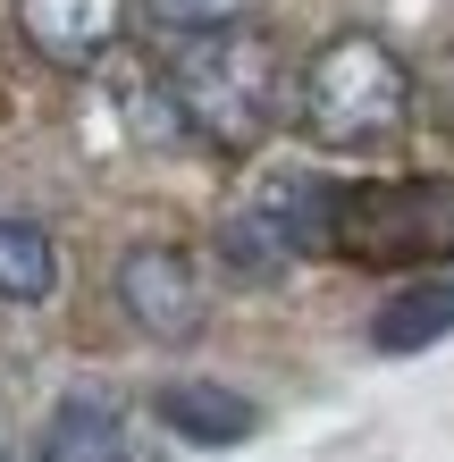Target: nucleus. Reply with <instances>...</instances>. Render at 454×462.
I'll return each mask as SVG.
<instances>
[{
  "instance_id": "nucleus-8",
  "label": "nucleus",
  "mask_w": 454,
  "mask_h": 462,
  "mask_svg": "<svg viewBox=\"0 0 454 462\" xmlns=\"http://www.w3.org/2000/svg\"><path fill=\"white\" fill-rule=\"evenodd\" d=\"M438 337H454V278L387 294L379 319H370V345H379V353H421V345H438Z\"/></svg>"
},
{
  "instance_id": "nucleus-11",
  "label": "nucleus",
  "mask_w": 454,
  "mask_h": 462,
  "mask_svg": "<svg viewBox=\"0 0 454 462\" xmlns=\"http://www.w3.org/2000/svg\"><path fill=\"white\" fill-rule=\"evenodd\" d=\"M144 9L169 25V34H227V25H245L261 0H144Z\"/></svg>"
},
{
  "instance_id": "nucleus-3",
  "label": "nucleus",
  "mask_w": 454,
  "mask_h": 462,
  "mask_svg": "<svg viewBox=\"0 0 454 462\" xmlns=\"http://www.w3.org/2000/svg\"><path fill=\"white\" fill-rule=\"evenodd\" d=\"M329 253L362 261V269H430V261H454V177L337 185Z\"/></svg>"
},
{
  "instance_id": "nucleus-2",
  "label": "nucleus",
  "mask_w": 454,
  "mask_h": 462,
  "mask_svg": "<svg viewBox=\"0 0 454 462\" xmlns=\"http://www.w3.org/2000/svg\"><path fill=\"white\" fill-rule=\"evenodd\" d=\"M295 110H303V134H311V143L370 152V143H387V134H404V118H412V76H404V60H395L379 34H337V42L311 51Z\"/></svg>"
},
{
  "instance_id": "nucleus-1",
  "label": "nucleus",
  "mask_w": 454,
  "mask_h": 462,
  "mask_svg": "<svg viewBox=\"0 0 454 462\" xmlns=\"http://www.w3.org/2000/svg\"><path fill=\"white\" fill-rule=\"evenodd\" d=\"M169 110L219 152H261L278 126V60L270 42L227 25V34H185L169 60Z\"/></svg>"
},
{
  "instance_id": "nucleus-9",
  "label": "nucleus",
  "mask_w": 454,
  "mask_h": 462,
  "mask_svg": "<svg viewBox=\"0 0 454 462\" xmlns=\"http://www.w3.org/2000/svg\"><path fill=\"white\" fill-rule=\"evenodd\" d=\"M60 286V244L34 219H0V303H42Z\"/></svg>"
},
{
  "instance_id": "nucleus-6",
  "label": "nucleus",
  "mask_w": 454,
  "mask_h": 462,
  "mask_svg": "<svg viewBox=\"0 0 454 462\" xmlns=\"http://www.w3.org/2000/svg\"><path fill=\"white\" fill-rule=\"evenodd\" d=\"M152 412H160V429H177L185 446H245L253 420H261L236 387H219V378H169V387L152 395Z\"/></svg>"
},
{
  "instance_id": "nucleus-4",
  "label": "nucleus",
  "mask_w": 454,
  "mask_h": 462,
  "mask_svg": "<svg viewBox=\"0 0 454 462\" xmlns=\"http://www.w3.org/2000/svg\"><path fill=\"white\" fill-rule=\"evenodd\" d=\"M118 303L160 345H185L202 328V278H194V261H185L177 244H135V253L118 261Z\"/></svg>"
},
{
  "instance_id": "nucleus-10",
  "label": "nucleus",
  "mask_w": 454,
  "mask_h": 462,
  "mask_svg": "<svg viewBox=\"0 0 454 462\" xmlns=\"http://www.w3.org/2000/svg\"><path fill=\"white\" fill-rule=\"evenodd\" d=\"M219 253H227V269H236V278H278V269H295V261H303V253H295V236H286V227H278L261 202L227 210Z\"/></svg>"
},
{
  "instance_id": "nucleus-7",
  "label": "nucleus",
  "mask_w": 454,
  "mask_h": 462,
  "mask_svg": "<svg viewBox=\"0 0 454 462\" xmlns=\"http://www.w3.org/2000/svg\"><path fill=\"white\" fill-rule=\"evenodd\" d=\"M42 462H144V454H135V429H126L118 403L68 395L42 429Z\"/></svg>"
},
{
  "instance_id": "nucleus-5",
  "label": "nucleus",
  "mask_w": 454,
  "mask_h": 462,
  "mask_svg": "<svg viewBox=\"0 0 454 462\" xmlns=\"http://www.w3.org/2000/svg\"><path fill=\"white\" fill-rule=\"evenodd\" d=\"M17 25L51 68H93V60H110L126 0H17Z\"/></svg>"
}]
</instances>
